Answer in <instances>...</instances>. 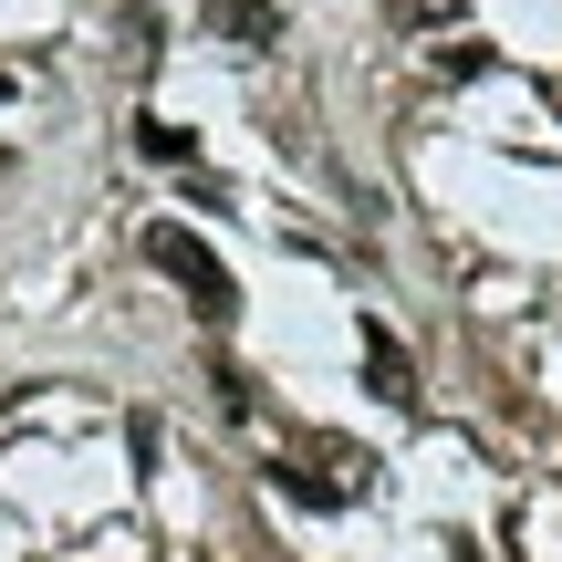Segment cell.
Wrapping results in <instances>:
<instances>
[{
  "instance_id": "cell-3",
  "label": "cell",
  "mask_w": 562,
  "mask_h": 562,
  "mask_svg": "<svg viewBox=\"0 0 562 562\" xmlns=\"http://www.w3.org/2000/svg\"><path fill=\"white\" fill-rule=\"evenodd\" d=\"M209 32L240 42V53H271V42H281V11H271V0H209Z\"/></svg>"
},
{
  "instance_id": "cell-8",
  "label": "cell",
  "mask_w": 562,
  "mask_h": 562,
  "mask_svg": "<svg viewBox=\"0 0 562 562\" xmlns=\"http://www.w3.org/2000/svg\"><path fill=\"white\" fill-rule=\"evenodd\" d=\"M0 104H11V74H0Z\"/></svg>"
},
{
  "instance_id": "cell-6",
  "label": "cell",
  "mask_w": 562,
  "mask_h": 562,
  "mask_svg": "<svg viewBox=\"0 0 562 562\" xmlns=\"http://www.w3.org/2000/svg\"><path fill=\"white\" fill-rule=\"evenodd\" d=\"M438 74H459V83H469V74H490V42H448V53H438Z\"/></svg>"
},
{
  "instance_id": "cell-7",
  "label": "cell",
  "mask_w": 562,
  "mask_h": 562,
  "mask_svg": "<svg viewBox=\"0 0 562 562\" xmlns=\"http://www.w3.org/2000/svg\"><path fill=\"white\" fill-rule=\"evenodd\" d=\"M0 178H11V146H0Z\"/></svg>"
},
{
  "instance_id": "cell-4",
  "label": "cell",
  "mask_w": 562,
  "mask_h": 562,
  "mask_svg": "<svg viewBox=\"0 0 562 562\" xmlns=\"http://www.w3.org/2000/svg\"><path fill=\"white\" fill-rule=\"evenodd\" d=\"M136 157H146V167H188V157H199V136L167 125V115H136Z\"/></svg>"
},
{
  "instance_id": "cell-2",
  "label": "cell",
  "mask_w": 562,
  "mask_h": 562,
  "mask_svg": "<svg viewBox=\"0 0 562 562\" xmlns=\"http://www.w3.org/2000/svg\"><path fill=\"white\" fill-rule=\"evenodd\" d=\"M364 385H375L385 406H417V364H406V344L385 334V323H364Z\"/></svg>"
},
{
  "instance_id": "cell-1",
  "label": "cell",
  "mask_w": 562,
  "mask_h": 562,
  "mask_svg": "<svg viewBox=\"0 0 562 562\" xmlns=\"http://www.w3.org/2000/svg\"><path fill=\"white\" fill-rule=\"evenodd\" d=\"M146 261L188 292V313H199V323H229V313H240V281H229V261H220V250H209L188 220H157V229H146Z\"/></svg>"
},
{
  "instance_id": "cell-5",
  "label": "cell",
  "mask_w": 562,
  "mask_h": 562,
  "mask_svg": "<svg viewBox=\"0 0 562 562\" xmlns=\"http://www.w3.org/2000/svg\"><path fill=\"white\" fill-rule=\"evenodd\" d=\"M459 11H469V0H396V21H406V32H448Z\"/></svg>"
}]
</instances>
